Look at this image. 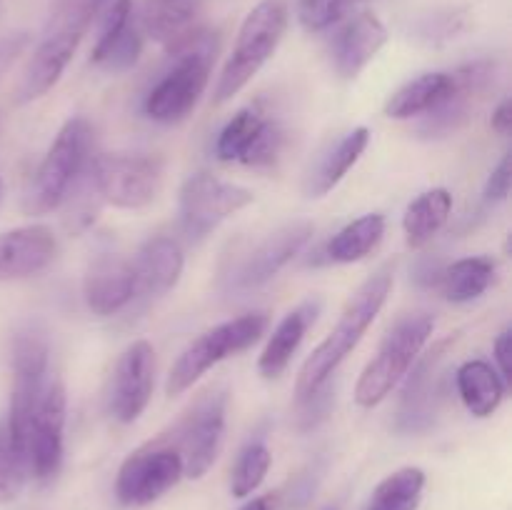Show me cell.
Masks as SVG:
<instances>
[{"label":"cell","instance_id":"obj_1","mask_svg":"<svg viewBox=\"0 0 512 510\" xmlns=\"http://www.w3.org/2000/svg\"><path fill=\"white\" fill-rule=\"evenodd\" d=\"M393 280L395 268L385 263L355 290L353 298L345 305L343 315L335 323V328L328 333V338L305 358L298 383H295V395L298 398H305L315 388L328 383L335 375V370H338V365L358 348L363 335L368 333V328L375 323L380 310H383L385 300H388L390 290H393Z\"/></svg>","mask_w":512,"mask_h":510},{"label":"cell","instance_id":"obj_2","mask_svg":"<svg viewBox=\"0 0 512 510\" xmlns=\"http://www.w3.org/2000/svg\"><path fill=\"white\" fill-rule=\"evenodd\" d=\"M165 53L170 65L158 83L148 90L143 108L155 123L173 125L193 113L200 95L208 88L210 70L218 55V35L200 25L183 43Z\"/></svg>","mask_w":512,"mask_h":510},{"label":"cell","instance_id":"obj_3","mask_svg":"<svg viewBox=\"0 0 512 510\" xmlns=\"http://www.w3.org/2000/svg\"><path fill=\"white\" fill-rule=\"evenodd\" d=\"M95 10L98 0H53L43 38L30 55L18 85V103H33L58 83L93 25Z\"/></svg>","mask_w":512,"mask_h":510},{"label":"cell","instance_id":"obj_4","mask_svg":"<svg viewBox=\"0 0 512 510\" xmlns=\"http://www.w3.org/2000/svg\"><path fill=\"white\" fill-rule=\"evenodd\" d=\"M90 148H93V125L83 115L65 120L25 188L23 213L48 215L58 210L88 170L93 160Z\"/></svg>","mask_w":512,"mask_h":510},{"label":"cell","instance_id":"obj_5","mask_svg":"<svg viewBox=\"0 0 512 510\" xmlns=\"http://www.w3.org/2000/svg\"><path fill=\"white\" fill-rule=\"evenodd\" d=\"M285 30H288V8H285L283 0H260L245 15L233 53H230L228 63H225L223 73L215 83V105L228 103L260 73V68L278 50Z\"/></svg>","mask_w":512,"mask_h":510},{"label":"cell","instance_id":"obj_6","mask_svg":"<svg viewBox=\"0 0 512 510\" xmlns=\"http://www.w3.org/2000/svg\"><path fill=\"white\" fill-rule=\"evenodd\" d=\"M433 330L435 320L428 313H410L400 318L380 343L378 355L360 373L355 385V403L360 408H375L383 403L410 373Z\"/></svg>","mask_w":512,"mask_h":510},{"label":"cell","instance_id":"obj_7","mask_svg":"<svg viewBox=\"0 0 512 510\" xmlns=\"http://www.w3.org/2000/svg\"><path fill=\"white\" fill-rule=\"evenodd\" d=\"M270 315L265 310H253L240 318L225 320L215 328L200 333L170 368L168 380H165V395L175 398L185 390L193 388L210 368L228 360L230 355H238L243 350L253 348L265 333H268Z\"/></svg>","mask_w":512,"mask_h":510},{"label":"cell","instance_id":"obj_8","mask_svg":"<svg viewBox=\"0 0 512 510\" xmlns=\"http://www.w3.org/2000/svg\"><path fill=\"white\" fill-rule=\"evenodd\" d=\"M228 420V388L215 385L200 393L180 415L168 440L183 460V478L200 480L218 460Z\"/></svg>","mask_w":512,"mask_h":510},{"label":"cell","instance_id":"obj_9","mask_svg":"<svg viewBox=\"0 0 512 510\" xmlns=\"http://www.w3.org/2000/svg\"><path fill=\"white\" fill-rule=\"evenodd\" d=\"M88 178L100 203L140 210L158 198L163 163L140 153H105L90 160Z\"/></svg>","mask_w":512,"mask_h":510},{"label":"cell","instance_id":"obj_10","mask_svg":"<svg viewBox=\"0 0 512 510\" xmlns=\"http://www.w3.org/2000/svg\"><path fill=\"white\" fill-rule=\"evenodd\" d=\"M285 145V130L260 103L240 108L220 130L215 155L223 163L268 170L278 163Z\"/></svg>","mask_w":512,"mask_h":510},{"label":"cell","instance_id":"obj_11","mask_svg":"<svg viewBox=\"0 0 512 510\" xmlns=\"http://www.w3.org/2000/svg\"><path fill=\"white\" fill-rule=\"evenodd\" d=\"M450 75H453V88L438 108L423 115L418 125L420 138L440 140L463 130L475 118L490 90L498 85L500 65L495 60H473L450 70Z\"/></svg>","mask_w":512,"mask_h":510},{"label":"cell","instance_id":"obj_12","mask_svg":"<svg viewBox=\"0 0 512 510\" xmlns=\"http://www.w3.org/2000/svg\"><path fill=\"white\" fill-rule=\"evenodd\" d=\"M65 415L68 395L60 380H48L35 403L23 440V460L28 478L48 483L58 475L65 453Z\"/></svg>","mask_w":512,"mask_h":510},{"label":"cell","instance_id":"obj_13","mask_svg":"<svg viewBox=\"0 0 512 510\" xmlns=\"http://www.w3.org/2000/svg\"><path fill=\"white\" fill-rule=\"evenodd\" d=\"M183 478V460L165 438L150 440L123 460L115 495L128 508H143L163 498Z\"/></svg>","mask_w":512,"mask_h":510},{"label":"cell","instance_id":"obj_14","mask_svg":"<svg viewBox=\"0 0 512 510\" xmlns=\"http://www.w3.org/2000/svg\"><path fill=\"white\" fill-rule=\"evenodd\" d=\"M253 200V193L243 185L228 183L210 173H195L180 188V228L190 240H203Z\"/></svg>","mask_w":512,"mask_h":510},{"label":"cell","instance_id":"obj_15","mask_svg":"<svg viewBox=\"0 0 512 510\" xmlns=\"http://www.w3.org/2000/svg\"><path fill=\"white\" fill-rule=\"evenodd\" d=\"M455 338L438 340L428 353H420L413 363V373L405 375L400 393L395 430L405 435H418L433 428L443 403V365Z\"/></svg>","mask_w":512,"mask_h":510},{"label":"cell","instance_id":"obj_16","mask_svg":"<svg viewBox=\"0 0 512 510\" xmlns=\"http://www.w3.org/2000/svg\"><path fill=\"white\" fill-rule=\"evenodd\" d=\"M313 233L315 225L310 220H290V223L275 228L273 233H268L255 245H250L238 258L235 268H230V273L225 275L230 290L250 293V290L268 285L285 265L298 258V253L308 245Z\"/></svg>","mask_w":512,"mask_h":510},{"label":"cell","instance_id":"obj_17","mask_svg":"<svg viewBox=\"0 0 512 510\" xmlns=\"http://www.w3.org/2000/svg\"><path fill=\"white\" fill-rule=\"evenodd\" d=\"M155 388V350L135 340L120 353L108 385V413L118 423H135L148 408Z\"/></svg>","mask_w":512,"mask_h":510},{"label":"cell","instance_id":"obj_18","mask_svg":"<svg viewBox=\"0 0 512 510\" xmlns=\"http://www.w3.org/2000/svg\"><path fill=\"white\" fill-rule=\"evenodd\" d=\"M135 295L138 288H135L133 260L118 253H100L98 258L90 260L83 278V300L90 313L110 318L128 308Z\"/></svg>","mask_w":512,"mask_h":510},{"label":"cell","instance_id":"obj_19","mask_svg":"<svg viewBox=\"0 0 512 510\" xmlns=\"http://www.w3.org/2000/svg\"><path fill=\"white\" fill-rule=\"evenodd\" d=\"M58 240L48 225H23L0 233V283L33 278L53 263Z\"/></svg>","mask_w":512,"mask_h":510},{"label":"cell","instance_id":"obj_20","mask_svg":"<svg viewBox=\"0 0 512 510\" xmlns=\"http://www.w3.org/2000/svg\"><path fill=\"white\" fill-rule=\"evenodd\" d=\"M388 43V30H385L383 20L375 13H360L335 35L333 48V65L338 70L340 78L353 80L368 68L370 60L383 50Z\"/></svg>","mask_w":512,"mask_h":510},{"label":"cell","instance_id":"obj_21","mask_svg":"<svg viewBox=\"0 0 512 510\" xmlns=\"http://www.w3.org/2000/svg\"><path fill=\"white\" fill-rule=\"evenodd\" d=\"M183 268L185 255L178 240L170 235H153L140 245L133 260L138 295H145V298L165 295L178 285Z\"/></svg>","mask_w":512,"mask_h":510},{"label":"cell","instance_id":"obj_22","mask_svg":"<svg viewBox=\"0 0 512 510\" xmlns=\"http://www.w3.org/2000/svg\"><path fill=\"white\" fill-rule=\"evenodd\" d=\"M320 313V300L310 298L303 300L298 308L290 310L283 320L278 323V328L273 330V335L265 343L263 353L258 358V373L265 380H275L285 373V368L290 365L293 355L298 353L300 343L308 335L310 325L315 323Z\"/></svg>","mask_w":512,"mask_h":510},{"label":"cell","instance_id":"obj_23","mask_svg":"<svg viewBox=\"0 0 512 510\" xmlns=\"http://www.w3.org/2000/svg\"><path fill=\"white\" fill-rule=\"evenodd\" d=\"M140 33L153 38L165 50L183 43L198 23V3L195 0H145L138 13Z\"/></svg>","mask_w":512,"mask_h":510},{"label":"cell","instance_id":"obj_24","mask_svg":"<svg viewBox=\"0 0 512 510\" xmlns=\"http://www.w3.org/2000/svg\"><path fill=\"white\" fill-rule=\"evenodd\" d=\"M368 143L370 130L353 128L350 133H345L338 143L330 145V148L320 155L318 163L313 165L308 178H305V195H308V198H323V195H328L330 190L348 175V170L358 163L360 155L368 148Z\"/></svg>","mask_w":512,"mask_h":510},{"label":"cell","instance_id":"obj_25","mask_svg":"<svg viewBox=\"0 0 512 510\" xmlns=\"http://www.w3.org/2000/svg\"><path fill=\"white\" fill-rule=\"evenodd\" d=\"M453 88V75L445 70L435 73H423L418 78L400 85L388 100H385V115L393 120H410L418 115H428L430 110L438 108L445 95Z\"/></svg>","mask_w":512,"mask_h":510},{"label":"cell","instance_id":"obj_26","mask_svg":"<svg viewBox=\"0 0 512 510\" xmlns=\"http://www.w3.org/2000/svg\"><path fill=\"white\" fill-rule=\"evenodd\" d=\"M455 385L463 405L475 418H490L500 408L508 388L498 370L485 360H468L460 365L455 370Z\"/></svg>","mask_w":512,"mask_h":510},{"label":"cell","instance_id":"obj_27","mask_svg":"<svg viewBox=\"0 0 512 510\" xmlns=\"http://www.w3.org/2000/svg\"><path fill=\"white\" fill-rule=\"evenodd\" d=\"M450 210H453V195H450V190L433 188L420 193L408 205V210L403 215V233L408 248H425L443 230V225L448 223Z\"/></svg>","mask_w":512,"mask_h":510},{"label":"cell","instance_id":"obj_28","mask_svg":"<svg viewBox=\"0 0 512 510\" xmlns=\"http://www.w3.org/2000/svg\"><path fill=\"white\" fill-rule=\"evenodd\" d=\"M385 235V218L380 213L360 215L358 220L340 228L333 238L325 243L323 255L328 263L348 265L368 258L380 245Z\"/></svg>","mask_w":512,"mask_h":510},{"label":"cell","instance_id":"obj_29","mask_svg":"<svg viewBox=\"0 0 512 510\" xmlns=\"http://www.w3.org/2000/svg\"><path fill=\"white\" fill-rule=\"evenodd\" d=\"M495 280V263L488 255H473V258H460L455 263L445 265V273L440 285L450 303L465 305L478 300Z\"/></svg>","mask_w":512,"mask_h":510},{"label":"cell","instance_id":"obj_30","mask_svg":"<svg viewBox=\"0 0 512 510\" xmlns=\"http://www.w3.org/2000/svg\"><path fill=\"white\" fill-rule=\"evenodd\" d=\"M423 490L425 470L405 465L375 485L368 500V510H418Z\"/></svg>","mask_w":512,"mask_h":510},{"label":"cell","instance_id":"obj_31","mask_svg":"<svg viewBox=\"0 0 512 510\" xmlns=\"http://www.w3.org/2000/svg\"><path fill=\"white\" fill-rule=\"evenodd\" d=\"M270 465H273V455H270L268 445L263 440H253V443L245 445L240 450L238 460H235L233 478H230V493L235 498H248V495H253L263 485Z\"/></svg>","mask_w":512,"mask_h":510},{"label":"cell","instance_id":"obj_32","mask_svg":"<svg viewBox=\"0 0 512 510\" xmlns=\"http://www.w3.org/2000/svg\"><path fill=\"white\" fill-rule=\"evenodd\" d=\"M140 55H143V33H140L138 23L133 20L105 48L90 50V63L103 68L105 73H125V70H130L138 63Z\"/></svg>","mask_w":512,"mask_h":510},{"label":"cell","instance_id":"obj_33","mask_svg":"<svg viewBox=\"0 0 512 510\" xmlns=\"http://www.w3.org/2000/svg\"><path fill=\"white\" fill-rule=\"evenodd\" d=\"M25 480H28V470L10 440L8 425L0 420V503H13L23 493Z\"/></svg>","mask_w":512,"mask_h":510},{"label":"cell","instance_id":"obj_34","mask_svg":"<svg viewBox=\"0 0 512 510\" xmlns=\"http://www.w3.org/2000/svg\"><path fill=\"white\" fill-rule=\"evenodd\" d=\"M333 405H335V385L328 380V383L315 388L313 393H308L305 398H298V408H295V428H298L300 433L315 430L325 418H328Z\"/></svg>","mask_w":512,"mask_h":510},{"label":"cell","instance_id":"obj_35","mask_svg":"<svg viewBox=\"0 0 512 510\" xmlns=\"http://www.w3.org/2000/svg\"><path fill=\"white\" fill-rule=\"evenodd\" d=\"M348 0H300L298 18L308 33H323L333 28L345 13Z\"/></svg>","mask_w":512,"mask_h":510},{"label":"cell","instance_id":"obj_36","mask_svg":"<svg viewBox=\"0 0 512 510\" xmlns=\"http://www.w3.org/2000/svg\"><path fill=\"white\" fill-rule=\"evenodd\" d=\"M512 185V153H505L500 158V163L495 165L493 173H490L488 183H485V203H505L510 195Z\"/></svg>","mask_w":512,"mask_h":510},{"label":"cell","instance_id":"obj_37","mask_svg":"<svg viewBox=\"0 0 512 510\" xmlns=\"http://www.w3.org/2000/svg\"><path fill=\"white\" fill-rule=\"evenodd\" d=\"M465 25V13L463 10H445V13L433 15L428 23L423 25L425 38H455L460 28Z\"/></svg>","mask_w":512,"mask_h":510},{"label":"cell","instance_id":"obj_38","mask_svg":"<svg viewBox=\"0 0 512 510\" xmlns=\"http://www.w3.org/2000/svg\"><path fill=\"white\" fill-rule=\"evenodd\" d=\"M445 273V265L440 263V258H433V255H423L418 258L413 268V280L420 285V288H435L440 285Z\"/></svg>","mask_w":512,"mask_h":510},{"label":"cell","instance_id":"obj_39","mask_svg":"<svg viewBox=\"0 0 512 510\" xmlns=\"http://www.w3.org/2000/svg\"><path fill=\"white\" fill-rule=\"evenodd\" d=\"M495 353V365H498V375L503 378L505 385L512 383V330L505 328L503 333L498 335L493 345Z\"/></svg>","mask_w":512,"mask_h":510},{"label":"cell","instance_id":"obj_40","mask_svg":"<svg viewBox=\"0 0 512 510\" xmlns=\"http://www.w3.org/2000/svg\"><path fill=\"white\" fill-rule=\"evenodd\" d=\"M25 35H8V38H0V75L8 70V65L13 63L15 55L23 50Z\"/></svg>","mask_w":512,"mask_h":510},{"label":"cell","instance_id":"obj_41","mask_svg":"<svg viewBox=\"0 0 512 510\" xmlns=\"http://www.w3.org/2000/svg\"><path fill=\"white\" fill-rule=\"evenodd\" d=\"M490 125H493V130L498 135H503V138H508L510 130H512V100L505 98L503 103L498 105V108L493 110V118H490Z\"/></svg>","mask_w":512,"mask_h":510},{"label":"cell","instance_id":"obj_42","mask_svg":"<svg viewBox=\"0 0 512 510\" xmlns=\"http://www.w3.org/2000/svg\"><path fill=\"white\" fill-rule=\"evenodd\" d=\"M240 510H273V498L270 495H260V498L248 500Z\"/></svg>","mask_w":512,"mask_h":510},{"label":"cell","instance_id":"obj_43","mask_svg":"<svg viewBox=\"0 0 512 510\" xmlns=\"http://www.w3.org/2000/svg\"><path fill=\"white\" fill-rule=\"evenodd\" d=\"M0 195H3V180H0Z\"/></svg>","mask_w":512,"mask_h":510}]
</instances>
